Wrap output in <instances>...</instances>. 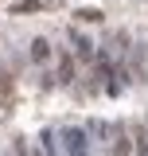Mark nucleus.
<instances>
[{
  "mask_svg": "<svg viewBox=\"0 0 148 156\" xmlns=\"http://www.w3.org/2000/svg\"><path fill=\"white\" fill-rule=\"evenodd\" d=\"M62 136H66V152L70 156H90L86 152V133H82V129H66Z\"/></svg>",
  "mask_w": 148,
  "mask_h": 156,
  "instance_id": "1",
  "label": "nucleus"
},
{
  "mask_svg": "<svg viewBox=\"0 0 148 156\" xmlns=\"http://www.w3.org/2000/svg\"><path fill=\"white\" fill-rule=\"evenodd\" d=\"M31 58H35V62H47V58H51V43H47V39H31Z\"/></svg>",
  "mask_w": 148,
  "mask_h": 156,
  "instance_id": "2",
  "label": "nucleus"
},
{
  "mask_svg": "<svg viewBox=\"0 0 148 156\" xmlns=\"http://www.w3.org/2000/svg\"><path fill=\"white\" fill-rule=\"evenodd\" d=\"M132 144H136L140 156H148V129L144 125H132Z\"/></svg>",
  "mask_w": 148,
  "mask_h": 156,
  "instance_id": "3",
  "label": "nucleus"
},
{
  "mask_svg": "<svg viewBox=\"0 0 148 156\" xmlns=\"http://www.w3.org/2000/svg\"><path fill=\"white\" fill-rule=\"evenodd\" d=\"M113 156H129V133H125V129L117 133V144H113Z\"/></svg>",
  "mask_w": 148,
  "mask_h": 156,
  "instance_id": "4",
  "label": "nucleus"
},
{
  "mask_svg": "<svg viewBox=\"0 0 148 156\" xmlns=\"http://www.w3.org/2000/svg\"><path fill=\"white\" fill-rule=\"evenodd\" d=\"M70 39H74V51H78V58H90V43H86L82 35H70Z\"/></svg>",
  "mask_w": 148,
  "mask_h": 156,
  "instance_id": "5",
  "label": "nucleus"
},
{
  "mask_svg": "<svg viewBox=\"0 0 148 156\" xmlns=\"http://www.w3.org/2000/svg\"><path fill=\"white\" fill-rule=\"evenodd\" d=\"M70 70H74L70 55H62V66H58V82H70Z\"/></svg>",
  "mask_w": 148,
  "mask_h": 156,
  "instance_id": "6",
  "label": "nucleus"
},
{
  "mask_svg": "<svg viewBox=\"0 0 148 156\" xmlns=\"http://www.w3.org/2000/svg\"><path fill=\"white\" fill-rule=\"evenodd\" d=\"M78 20H82V23H97V20H101V12H97V8H82V12H78Z\"/></svg>",
  "mask_w": 148,
  "mask_h": 156,
  "instance_id": "7",
  "label": "nucleus"
},
{
  "mask_svg": "<svg viewBox=\"0 0 148 156\" xmlns=\"http://www.w3.org/2000/svg\"><path fill=\"white\" fill-rule=\"evenodd\" d=\"M23 12H39V0H23V4H16V16H23Z\"/></svg>",
  "mask_w": 148,
  "mask_h": 156,
  "instance_id": "8",
  "label": "nucleus"
}]
</instances>
